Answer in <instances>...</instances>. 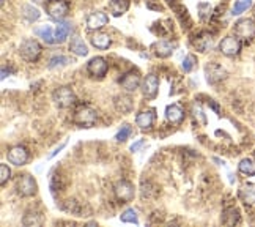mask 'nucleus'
Here are the masks:
<instances>
[{
    "label": "nucleus",
    "instance_id": "7",
    "mask_svg": "<svg viewBox=\"0 0 255 227\" xmlns=\"http://www.w3.org/2000/svg\"><path fill=\"white\" fill-rule=\"evenodd\" d=\"M114 194H115L117 200H120V202H123V204L131 202V200L134 199V194H136L134 185L128 180H121L114 186Z\"/></svg>",
    "mask_w": 255,
    "mask_h": 227
},
{
    "label": "nucleus",
    "instance_id": "32",
    "mask_svg": "<svg viewBox=\"0 0 255 227\" xmlns=\"http://www.w3.org/2000/svg\"><path fill=\"white\" fill-rule=\"evenodd\" d=\"M199 11H200V19H202V21H210V17L213 15V6L210 3H200L199 5Z\"/></svg>",
    "mask_w": 255,
    "mask_h": 227
},
{
    "label": "nucleus",
    "instance_id": "23",
    "mask_svg": "<svg viewBox=\"0 0 255 227\" xmlns=\"http://www.w3.org/2000/svg\"><path fill=\"white\" fill-rule=\"evenodd\" d=\"M128 10H129V0H112L109 3V11L117 17L123 16Z\"/></svg>",
    "mask_w": 255,
    "mask_h": 227
},
{
    "label": "nucleus",
    "instance_id": "25",
    "mask_svg": "<svg viewBox=\"0 0 255 227\" xmlns=\"http://www.w3.org/2000/svg\"><path fill=\"white\" fill-rule=\"evenodd\" d=\"M238 171L241 174L247 175V177H252V175H255V158H244L239 161L238 164Z\"/></svg>",
    "mask_w": 255,
    "mask_h": 227
},
{
    "label": "nucleus",
    "instance_id": "38",
    "mask_svg": "<svg viewBox=\"0 0 255 227\" xmlns=\"http://www.w3.org/2000/svg\"><path fill=\"white\" fill-rule=\"evenodd\" d=\"M143 144H145V140H143V139L137 140L136 144H133V145H131V152H137V150H139V148L143 145Z\"/></svg>",
    "mask_w": 255,
    "mask_h": 227
},
{
    "label": "nucleus",
    "instance_id": "10",
    "mask_svg": "<svg viewBox=\"0 0 255 227\" xmlns=\"http://www.w3.org/2000/svg\"><path fill=\"white\" fill-rule=\"evenodd\" d=\"M205 76H206V81L210 84H218V82H222L227 77V71L222 68L219 63L210 62L205 67Z\"/></svg>",
    "mask_w": 255,
    "mask_h": 227
},
{
    "label": "nucleus",
    "instance_id": "11",
    "mask_svg": "<svg viewBox=\"0 0 255 227\" xmlns=\"http://www.w3.org/2000/svg\"><path fill=\"white\" fill-rule=\"evenodd\" d=\"M107 70H109V63L104 60L102 57L91 58V60L88 62V65H87V71H88V73L93 76V77H100V79L106 76Z\"/></svg>",
    "mask_w": 255,
    "mask_h": 227
},
{
    "label": "nucleus",
    "instance_id": "37",
    "mask_svg": "<svg viewBox=\"0 0 255 227\" xmlns=\"http://www.w3.org/2000/svg\"><path fill=\"white\" fill-rule=\"evenodd\" d=\"M195 63H197V60H195V57L194 55H186L185 57V60H183V71L185 73H189V71H192V68L195 67Z\"/></svg>",
    "mask_w": 255,
    "mask_h": 227
},
{
    "label": "nucleus",
    "instance_id": "8",
    "mask_svg": "<svg viewBox=\"0 0 255 227\" xmlns=\"http://www.w3.org/2000/svg\"><path fill=\"white\" fill-rule=\"evenodd\" d=\"M219 51L227 57H235L241 51V40L238 36H225L219 43Z\"/></svg>",
    "mask_w": 255,
    "mask_h": 227
},
{
    "label": "nucleus",
    "instance_id": "22",
    "mask_svg": "<svg viewBox=\"0 0 255 227\" xmlns=\"http://www.w3.org/2000/svg\"><path fill=\"white\" fill-rule=\"evenodd\" d=\"M154 49V54L161 57V58H166V57H170L173 54V49H175V44L170 43V41H158L153 46Z\"/></svg>",
    "mask_w": 255,
    "mask_h": 227
},
{
    "label": "nucleus",
    "instance_id": "35",
    "mask_svg": "<svg viewBox=\"0 0 255 227\" xmlns=\"http://www.w3.org/2000/svg\"><path fill=\"white\" fill-rule=\"evenodd\" d=\"M131 133H133V128H131L129 125H123L120 131L117 133L115 139L119 140V142H125L129 138V136H131Z\"/></svg>",
    "mask_w": 255,
    "mask_h": 227
},
{
    "label": "nucleus",
    "instance_id": "27",
    "mask_svg": "<svg viewBox=\"0 0 255 227\" xmlns=\"http://www.w3.org/2000/svg\"><path fill=\"white\" fill-rule=\"evenodd\" d=\"M22 224L24 226H41L43 224V218L38 211L35 210H29L25 213V216L22 219Z\"/></svg>",
    "mask_w": 255,
    "mask_h": 227
},
{
    "label": "nucleus",
    "instance_id": "4",
    "mask_svg": "<svg viewBox=\"0 0 255 227\" xmlns=\"http://www.w3.org/2000/svg\"><path fill=\"white\" fill-rule=\"evenodd\" d=\"M52 100H54L55 106L60 109H67L71 107L76 103V93L71 87H58L54 93H52Z\"/></svg>",
    "mask_w": 255,
    "mask_h": 227
},
{
    "label": "nucleus",
    "instance_id": "13",
    "mask_svg": "<svg viewBox=\"0 0 255 227\" xmlns=\"http://www.w3.org/2000/svg\"><path fill=\"white\" fill-rule=\"evenodd\" d=\"M120 86L126 90V92H136L137 88L142 86V79L140 74L137 71H128L126 74L121 76L120 79Z\"/></svg>",
    "mask_w": 255,
    "mask_h": 227
},
{
    "label": "nucleus",
    "instance_id": "5",
    "mask_svg": "<svg viewBox=\"0 0 255 227\" xmlns=\"http://www.w3.org/2000/svg\"><path fill=\"white\" fill-rule=\"evenodd\" d=\"M44 8H46V13H48L52 19L62 21L63 17L68 16L69 3L67 2V0H48Z\"/></svg>",
    "mask_w": 255,
    "mask_h": 227
},
{
    "label": "nucleus",
    "instance_id": "2",
    "mask_svg": "<svg viewBox=\"0 0 255 227\" xmlns=\"http://www.w3.org/2000/svg\"><path fill=\"white\" fill-rule=\"evenodd\" d=\"M233 32L241 41L251 43L255 38V22L249 17H243V19H239V21L235 22Z\"/></svg>",
    "mask_w": 255,
    "mask_h": 227
},
{
    "label": "nucleus",
    "instance_id": "24",
    "mask_svg": "<svg viewBox=\"0 0 255 227\" xmlns=\"http://www.w3.org/2000/svg\"><path fill=\"white\" fill-rule=\"evenodd\" d=\"M35 34L38 36H41L48 44H55L57 43V40H55V32L52 30L51 25H43V27H40V29H35Z\"/></svg>",
    "mask_w": 255,
    "mask_h": 227
},
{
    "label": "nucleus",
    "instance_id": "39",
    "mask_svg": "<svg viewBox=\"0 0 255 227\" xmlns=\"http://www.w3.org/2000/svg\"><path fill=\"white\" fill-rule=\"evenodd\" d=\"M62 148H65V144H62V145H60V147H58V148H55V150H54V152H52V153L49 155V158H54V157H55V155H57L58 152H60V150H62Z\"/></svg>",
    "mask_w": 255,
    "mask_h": 227
},
{
    "label": "nucleus",
    "instance_id": "15",
    "mask_svg": "<svg viewBox=\"0 0 255 227\" xmlns=\"http://www.w3.org/2000/svg\"><path fill=\"white\" fill-rule=\"evenodd\" d=\"M107 22H109V16L102 11L90 13L87 16V27L90 30H100L104 25H107Z\"/></svg>",
    "mask_w": 255,
    "mask_h": 227
},
{
    "label": "nucleus",
    "instance_id": "26",
    "mask_svg": "<svg viewBox=\"0 0 255 227\" xmlns=\"http://www.w3.org/2000/svg\"><path fill=\"white\" fill-rule=\"evenodd\" d=\"M69 51H71L73 54L81 55V57H84V55L88 54V49H87V46H85V43L81 40V38H73V40H71Z\"/></svg>",
    "mask_w": 255,
    "mask_h": 227
},
{
    "label": "nucleus",
    "instance_id": "30",
    "mask_svg": "<svg viewBox=\"0 0 255 227\" xmlns=\"http://www.w3.org/2000/svg\"><path fill=\"white\" fill-rule=\"evenodd\" d=\"M252 5V0H237L233 5V10H232V15L233 16H238L241 13H244L247 8H251Z\"/></svg>",
    "mask_w": 255,
    "mask_h": 227
},
{
    "label": "nucleus",
    "instance_id": "28",
    "mask_svg": "<svg viewBox=\"0 0 255 227\" xmlns=\"http://www.w3.org/2000/svg\"><path fill=\"white\" fill-rule=\"evenodd\" d=\"M69 32H71V24H68V22L58 24L57 29H55V40H57V43H63L65 40H67L68 35H69Z\"/></svg>",
    "mask_w": 255,
    "mask_h": 227
},
{
    "label": "nucleus",
    "instance_id": "18",
    "mask_svg": "<svg viewBox=\"0 0 255 227\" xmlns=\"http://www.w3.org/2000/svg\"><path fill=\"white\" fill-rule=\"evenodd\" d=\"M238 197L246 205H255V183H244L238 190Z\"/></svg>",
    "mask_w": 255,
    "mask_h": 227
},
{
    "label": "nucleus",
    "instance_id": "19",
    "mask_svg": "<svg viewBox=\"0 0 255 227\" xmlns=\"http://www.w3.org/2000/svg\"><path fill=\"white\" fill-rule=\"evenodd\" d=\"M114 106L119 112L121 114H129L134 107V101L128 95H119L114 98Z\"/></svg>",
    "mask_w": 255,
    "mask_h": 227
},
{
    "label": "nucleus",
    "instance_id": "1",
    "mask_svg": "<svg viewBox=\"0 0 255 227\" xmlns=\"http://www.w3.org/2000/svg\"><path fill=\"white\" fill-rule=\"evenodd\" d=\"M73 122L76 123V125H79L81 128H91V126H95V123L98 122L96 109L90 107V106L77 107L74 115H73Z\"/></svg>",
    "mask_w": 255,
    "mask_h": 227
},
{
    "label": "nucleus",
    "instance_id": "20",
    "mask_svg": "<svg viewBox=\"0 0 255 227\" xmlns=\"http://www.w3.org/2000/svg\"><path fill=\"white\" fill-rule=\"evenodd\" d=\"M239 219H241V215L237 207H228V209H225L224 213H222V224H225V226L238 224Z\"/></svg>",
    "mask_w": 255,
    "mask_h": 227
},
{
    "label": "nucleus",
    "instance_id": "29",
    "mask_svg": "<svg viewBox=\"0 0 255 227\" xmlns=\"http://www.w3.org/2000/svg\"><path fill=\"white\" fill-rule=\"evenodd\" d=\"M63 210L68 213H73V215H77V216H82V211H84L81 202H77L74 199L67 200V202L63 204Z\"/></svg>",
    "mask_w": 255,
    "mask_h": 227
},
{
    "label": "nucleus",
    "instance_id": "40",
    "mask_svg": "<svg viewBox=\"0 0 255 227\" xmlns=\"http://www.w3.org/2000/svg\"><path fill=\"white\" fill-rule=\"evenodd\" d=\"M254 15H255V6H254Z\"/></svg>",
    "mask_w": 255,
    "mask_h": 227
},
{
    "label": "nucleus",
    "instance_id": "6",
    "mask_svg": "<svg viewBox=\"0 0 255 227\" xmlns=\"http://www.w3.org/2000/svg\"><path fill=\"white\" fill-rule=\"evenodd\" d=\"M36 181L34 177H30V175L24 174V175H19L16 178V191L17 194H21L22 197H32L36 194Z\"/></svg>",
    "mask_w": 255,
    "mask_h": 227
},
{
    "label": "nucleus",
    "instance_id": "31",
    "mask_svg": "<svg viewBox=\"0 0 255 227\" xmlns=\"http://www.w3.org/2000/svg\"><path fill=\"white\" fill-rule=\"evenodd\" d=\"M121 221L123 223H133V224H139V216H137V211L134 209H128L121 213Z\"/></svg>",
    "mask_w": 255,
    "mask_h": 227
},
{
    "label": "nucleus",
    "instance_id": "16",
    "mask_svg": "<svg viewBox=\"0 0 255 227\" xmlns=\"http://www.w3.org/2000/svg\"><path fill=\"white\" fill-rule=\"evenodd\" d=\"M192 44L200 52H208V51H211L213 48V36L208 34V32H202V34H199L194 38Z\"/></svg>",
    "mask_w": 255,
    "mask_h": 227
},
{
    "label": "nucleus",
    "instance_id": "9",
    "mask_svg": "<svg viewBox=\"0 0 255 227\" xmlns=\"http://www.w3.org/2000/svg\"><path fill=\"white\" fill-rule=\"evenodd\" d=\"M159 90V77L154 73H150L148 76H145V79L142 81V93L145 98L153 100L156 98Z\"/></svg>",
    "mask_w": 255,
    "mask_h": 227
},
{
    "label": "nucleus",
    "instance_id": "14",
    "mask_svg": "<svg viewBox=\"0 0 255 227\" xmlns=\"http://www.w3.org/2000/svg\"><path fill=\"white\" fill-rule=\"evenodd\" d=\"M156 119V111L154 109H147V111H142L136 115V123L142 131H148V129L153 128V123Z\"/></svg>",
    "mask_w": 255,
    "mask_h": 227
},
{
    "label": "nucleus",
    "instance_id": "21",
    "mask_svg": "<svg viewBox=\"0 0 255 227\" xmlns=\"http://www.w3.org/2000/svg\"><path fill=\"white\" fill-rule=\"evenodd\" d=\"M90 41H91V44H93L96 49H101V51L109 49L110 43H112V41H110V36L107 34H102V32H96V34L91 35Z\"/></svg>",
    "mask_w": 255,
    "mask_h": 227
},
{
    "label": "nucleus",
    "instance_id": "12",
    "mask_svg": "<svg viewBox=\"0 0 255 227\" xmlns=\"http://www.w3.org/2000/svg\"><path fill=\"white\" fill-rule=\"evenodd\" d=\"M6 158H8V163L15 164V166H24L29 161V152L25 150L24 147L16 145L11 147L8 153H6Z\"/></svg>",
    "mask_w": 255,
    "mask_h": 227
},
{
    "label": "nucleus",
    "instance_id": "33",
    "mask_svg": "<svg viewBox=\"0 0 255 227\" xmlns=\"http://www.w3.org/2000/svg\"><path fill=\"white\" fill-rule=\"evenodd\" d=\"M67 63H69V58L65 57V55H58V57H52L51 62H49V68L54 70L57 67H65Z\"/></svg>",
    "mask_w": 255,
    "mask_h": 227
},
{
    "label": "nucleus",
    "instance_id": "17",
    "mask_svg": "<svg viewBox=\"0 0 255 227\" xmlns=\"http://www.w3.org/2000/svg\"><path fill=\"white\" fill-rule=\"evenodd\" d=\"M166 119L169 123H172V125H180V123L185 120V111H183L178 105H170L166 109Z\"/></svg>",
    "mask_w": 255,
    "mask_h": 227
},
{
    "label": "nucleus",
    "instance_id": "34",
    "mask_svg": "<svg viewBox=\"0 0 255 227\" xmlns=\"http://www.w3.org/2000/svg\"><path fill=\"white\" fill-rule=\"evenodd\" d=\"M25 13H24V16L29 19V21H36L38 17H40V11H38L36 8H34V6H30V5H25L24 8H22Z\"/></svg>",
    "mask_w": 255,
    "mask_h": 227
},
{
    "label": "nucleus",
    "instance_id": "3",
    "mask_svg": "<svg viewBox=\"0 0 255 227\" xmlns=\"http://www.w3.org/2000/svg\"><path fill=\"white\" fill-rule=\"evenodd\" d=\"M41 51L43 48L40 43L34 40V38H27V40H24L21 43V46H19V55L27 62H36L41 55Z\"/></svg>",
    "mask_w": 255,
    "mask_h": 227
},
{
    "label": "nucleus",
    "instance_id": "36",
    "mask_svg": "<svg viewBox=\"0 0 255 227\" xmlns=\"http://www.w3.org/2000/svg\"><path fill=\"white\" fill-rule=\"evenodd\" d=\"M11 177V171L6 164H0V186H5Z\"/></svg>",
    "mask_w": 255,
    "mask_h": 227
}]
</instances>
